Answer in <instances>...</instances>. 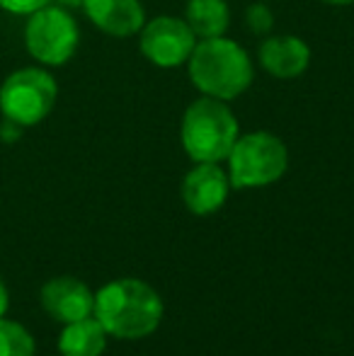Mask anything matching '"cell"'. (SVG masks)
I'll return each instance as SVG.
<instances>
[{"instance_id": "obj_10", "label": "cell", "mask_w": 354, "mask_h": 356, "mask_svg": "<svg viewBox=\"0 0 354 356\" xmlns=\"http://www.w3.org/2000/svg\"><path fill=\"white\" fill-rule=\"evenodd\" d=\"M311 47L296 34H267L257 47V63L277 80H293L311 66Z\"/></svg>"}, {"instance_id": "obj_19", "label": "cell", "mask_w": 354, "mask_h": 356, "mask_svg": "<svg viewBox=\"0 0 354 356\" xmlns=\"http://www.w3.org/2000/svg\"><path fill=\"white\" fill-rule=\"evenodd\" d=\"M51 3L61 5V8H68V10H76V8H81V5H83V0H51Z\"/></svg>"}, {"instance_id": "obj_4", "label": "cell", "mask_w": 354, "mask_h": 356, "mask_svg": "<svg viewBox=\"0 0 354 356\" xmlns=\"http://www.w3.org/2000/svg\"><path fill=\"white\" fill-rule=\"evenodd\" d=\"M223 163L233 189H260L287 175L289 148L272 131H248L236 138Z\"/></svg>"}, {"instance_id": "obj_16", "label": "cell", "mask_w": 354, "mask_h": 356, "mask_svg": "<svg viewBox=\"0 0 354 356\" xmlns=\"http://www.w3.org/2000/svg\"><path fill=\"white\" fill-rule=\"evenodd\" d=\"M49 3H51V0H0V10L10 15H19V17H27L34 10L44 8V5H49Z\"/></svg>"}, {"instance_id": "obj_13", "label": "cell", "mask_w": 354, "mask_h": 356, "mask_svg": "<svg viewBox=\"0 0 354 356\" xmlns=\"http://www.w3.org/2000/svg\"><path fill=\"white\" fill-rule=\"evenodd\" d=\"M182 17L197 39L223 37L231 27L228 0H187Z\"/></svg>"}, {"instance_id": "obj_5", "label": "cell", "mask_w": 354, "mask_h": 356, "mask_svg": "<svg viewBox=\"0 0 354 356\" xmlns=\"http://www.w3.org/2000/svg\"><path fill=\"white\" fill-rule=\"evenodd\" d=\"M58 99V83L51 68L22 66L0 83V117L22 129L42 124L54 112Z\"/></svg>"}, {"instance_id": "obj_6", "label": "cell", "mask_w": 354, "mask_h": 356, "mask_svg": "<svg viewBox=\"0 0 354 356\" xmlns=\"http://www.w3.org/2000/svg\"><path fill=\"white\" fill-rule=\"evenodd\" d=\"M22 39L32 61L44 68H61L81 47V24L73 10L49 3L27 15Z\"/></svg>"}, {"instance_id": "obj_17", "label": "cell", "mask_w": 354, "mask_h": 356, "mask_svg": "<svg viewBox=\"0 0 354 356\" xmlns=\"http://www.w3.org/2000/svg\"><path fill=\"white\" fill-rule=\"evenodd\" d=\"M22 131H24L22 127H17V124H13V122H5L3 119V124H0V141H5V143L17 141V138L22 136Z\"/></svg>"}, {"instance_id": "obj_1", "label": "cell", "mask_w": 354, "mask_h": 356, "mask_svg": "<svg viewBox=\"0 0 354 356\" xmlns=\"http://www.w3.org/2000/svg\"><path fill=\"white\" fill-rule=\"evenodd\" d=\"M92 315L109 337L134 342L156 332L166 315V305L151 284L124 277L104 284L95 293Z\"/></svg>"}, {"instance_id": "obj_18", "label": "cell", "mask_w": 354, "mask_h": 356, "mask_svg": "<svg viewBox=\"0 0 354 356\" xmlns=\"http://www.w3.org/2000/svg\"><path fill=\"white\" fill-rule=\"evenodd\" d=\"M10 308V293H8V286H5L3 277H0V318L8 313Z\"/></svg>"}, {"instance_id": "obj_15", "label": "cell", "mask_w": 354, "mask_h": 356, "mask_svg": "<svg viewBox=\"0 0 354 356\" xmlns=\"http://www.w3.org/2000/svg\"><path fill=\"white\" fill-rule=\"evenodd\" d=\"M246 27L255 37H267L274 27V10L267 3H252L246 10Z\"/></svg>"}, {"instance_id": "obj_20", "label": "cell", "mask_w": 354, "mask_h": 356, "mask_svg": "<svg viewBox=\"0 0 354 356\" xmlns=\"http://www.w3.org/2000/svg\"><path fill=\"white\" fill-rule=\"evenodd\" d=\"M323 3H328V5H337V8H345V5H352L354 0H323Z\"/></svg>"}, {"instance_id": "obj_8", "label": "cell", "mask_w": 354, "mask_h": 356, "mask_svg": "<svg viewBox=\"0 0 354 356\" xmlns=\"http://www.w3.org/2000/svg\"><path fill=\"white\" fill-rule=\"evenodd\" d=\"M231 189V179L221 163H194V168L182 177L179 197L189 213L211 216L223 209Z\"/></svg>"}, {"instance_id": "obj_2", "label": "cell", "mask_w": 354, "mask_h": 356, "mask_svg": "<svg viewBox=\"0 0 354 356\" xmlns=\"http://www.w3.org/2000/svg\"><path fill=\"white\" fill-rule=\"evenodd\" d=\"M187 75L199 95L233 102L250 90L255 80V61L226 34L199 39L187 61Z\"/></svg>"}, {"instance_id": "obj_7", "label": "cell", "mask_w": 354, "mask_h": 356, "mask_svg": "<svg viewBox=\"0 0 354 356\" xmlns=\"http://www.w3.org/2000/svg\"><path fill=\"white\" fill-rule=\"evenodd\" d=\"M136 37L143 58L163 71L187 66L199 42L184 17H177V15H158V17L146 19Z\"/></svg>"}, {"instance_id": "obj_12", "label": "cell", "mask_w": 354, "mask_h": 356, "mask_svg": "<svg viewBox=\"0 0 354 356\" xmlns=\"http://www.w3.org/2000/svg\"><path fill=\"white\" fill-rule=\"evenodd\" d=\"M107 337L102 325L95 320V315L76 323L63 325L58 334V354L61 356H102L107 349Z\"/></svg>"}, {"instance_id": "obj_3", "label": "cell", "mask_w": 354, "mask_h": 356, "mask_svg": "<svg viewBox=\"0 0 354 356\" xmlns=\"http://www.w3.org/2000/svg\"><path fill=\"white\" fill-rule=\"evenodd\" d=\"M238 136L241 124L223 99L199 95L184 107L179 143L192 163H223Z\"/></svg>"}, {"instance_id": "obj_11", "label": "cell", "mask_w": 354, "mask_h": 356, "mask_svg": "<svg viewBox=\"0 0 354 356\" xmlns=\"http://www.w3.org/2000/svg\"><path fill=\"white\" fill-rule=\"evenodd\" d=\"M81 10L95 29L114 39L136 37L148 19L141 0H83Z\"/></svg>"}, {"instance_id": "obj_14", "label": "cell", "mask_w": 354, "mask_h": 356, "mask_svg": "<svg viewBox=\"0 0 354 356\" xmlns=\"http://www.w3.org/2000/svg\"><path fill=\"white\" fill-rule=\"evenodd\" d=\"M0 356H37L32 332L17 320L0 318Z\"/></svg>"}, {"instance_id": "obj_9", "label": "cell", "mask_w": 354, "mask_h": 356, "mask_svg": "<svg viewBox=\"0 0 354 356\" xmlns=\"http://www.w3.org/2000/svg\"><path fill=\"white\" fill-rule=\"evenodd\" d=\"M39 303L51 320L68 325L92 315L95 293L86 282L76 277H54L39 291Z\"/></svg>"}]
</instances>
